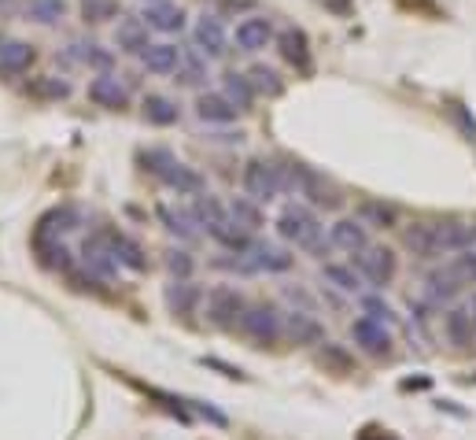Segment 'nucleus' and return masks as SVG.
<instances>
[{"label": "nucleus", "instance_id": "45", "mask_svg": "<svg viewBox=\"0 0 476 440\" xmlns=\"http://www.w3.org/2000/svg\"><path fill=\"white\" fill-rule=\"evenodd\" d=\"M0 4H8V0H0Z\"/></svg>", "mask_w": 476, "mask_h": 440}, {"label": "nucleus", "instance_id": "5", "mask_svg": "<svg viewBox=\"0 0 476 440\" xmlns=\"http://www.w3.org/2000/svg\"><path fill=\"white\" fill-rule=\"evenodd\" d=\"M192 41H196V48H199V53H204L207 60H222L225 53H230V30H225L222 15H214V12H204V15L196 19Z\"/></svg>", "mask_w": 476, "mask_h": 440}, {"label": "nucleus", "instance_id": "14", "mask_svg": "<svg viewBox=\"0 0 476 440\" xmlns=\"http://www.w3.org/2000/svg\"><path fill=\"white\" fill-rule=\"evenodd\" d=\"M152 45V30L141 22V15H126L115 27V48L118 53H126V56H141L144 48Z\"/></svg>", "mask_w": 476, "mask_h": 440}, {"label": "nucleus", "instance_id": "12", "mask_svg": "<svg viewBox=\"0 0 476 440\" xmlns=\"http://www.w3.org/2000/svg\"><path fill=\"white\" fill-rule=\"evenodd\" d=\"M63 63L67 67H93V70H111V63H115V53L111 48H104V45H96V41H70L67 48H63Z\"/></svg>", "mask_w": 476, "mask_h": 440}, {"label": "nucleus", "instance_id": "2", "mask_svg": "<svg viewBox=\"0 0 476 440\" xmlns=\"http://www.w3.org/2000/svg\"><path fill=\"white\" fill-rule=\"evenodd\" d=\"M237 330L252 340L255 348H273L285 337V314L273 304H252V307L244 304L240 319H237Z\"/></svg>", "mask_w": 476, "mask_h": 440}, {"label": "nucleus", "instance_id": "7", "mask_svg": "<svg viewBox=\"0 0 476 440\" xmlns=\"http://www.w3.org/2000/svg\"><path fill=\"white\" fill-rule=\"evenodd\" d=\"M185 19H189V12L182 4H173V0H148L141 12V22L152 34H182Z\"/></svg>", "mask_w": 476, "mask_h": 440}, {"label": "nucleus", "instance_id": "19", "mask_svg": "<svg viewBox=\"0 0 476 440\" xmlns=\"http://www.w3.org/2000/svg\"><path fill=\"white\" fill-rule=\"evenodd\" d=\"M458 292H462V281H458V274L450 271V266H440V271H432L429 278H424V300H429L432 307L450 304Z\"/></svg>", "mask_w": 476, "mask_h": 440}, {"label": "nucleus", "instance_id": "21", "mask_svg": "<svg viewBox=\"0 0 476 440\" xmlns=\"http://www.w3.org/2000/svg\"><path fill=\"white\" fill-rule=\"evenodd\" d=\"M199 300H204V289L192 285L189 278H178V281L166 285V307H170L173 314H182V319H189Z\"/></svg>", "mask_w": 476, "mask_h": 440}, {"label": "nucleus", "instance_id": "18", "mask_svg": "<svg viewBox=\"0 0 476 440\" xmlns=\"http://www.w3.org/2000/svg\"><path fill=\"white\" fill-rule=\"evenodd\" d=\"M443 337H447L455 348H469L472 340H476L472 307H450V311L443 314Z\"/></svg>", "mask_w": 476, "mask_h": 440}, {"label": "nucleus", "instance_id": "31", "mask_svg": "<svg viewBox=\"0 0 476 440\" xmlns=\"http://www.w3.org/2000/svg\"><path fill=\"white\" fill-rule=\"evenodd\" d=\"M82 259H85V266H93L96 271V278H111L115 274V259H111V252L104 249V237H93V240H85L82 244Z\"/></svg>", "mask_w": 476, "mask_h": 440}, {"label": "nucleus", "instance_id": "42", "mask_svg": "<svg viewBox=\"0 0 476 440\" xmlns=\"http://www.w3.org/2000/svg\"><path fill=\"white\" fill-rule=\"evenodd\" d=\"M166 266H170V274H173V278H189L196 263H192L189 252H166Z\"/></svg>", "mask_w": 476, "mask_h": 440}, {"label": "nucleus", "instance_id": "32", "mask_svg": "<svg viewBox=\"0 0 476 440\" xmlns=\"http://www.w3.org/2000/svg\"><path fill=\"white\" fill-rule=\"evenodd\" d=\"M178 82L182 86H199L207 82V56L204 53H192V48H182V63H178Z\"/></svg>", "mask_w": 476, "mask_h": 440}, {"label": "nucleus", "instance_id": "16", "mask_svg": "<svg viewBox=\"0 0 476 440\" xmlns=\"http://www.w3.org/2000/svg\"><path fill=\"white\" fill-rule=\"evenodd\" d=\"M244 256H252V259H244L247 263V274H255V271L281 274V271H288V266H292L288 249H278V244H252Z\"/></svg>", "mask_w": 476, "mask_h": 440}, {"label": "nucleus", "instance_id": "9", "mask_svg": "<svg viewBox=\"0 0 476 440\" xmlns=\"http://www.w3.org/2000/svg\"><path fill=\"white\" fill-rule=\"evenodd\" d=\"M351 340L366 352V355H391V333L384 330V322L369 319V314H362V319L351 322Z\"/></svg>", "mask_w": 476, "mask_h": 440}, {"label": "nucleus", "instance_id": "13", "mask_svg": "<svg viewBox=\"0 0 476 440\" xmlns=\"http://www.w3.org/2000/svg\"><path fill=\"white\" fill-rule=\"evenodd\" d=\"M237 111L240 108L225 93H199L196 96V118L211 122V126H230V122L237 118Z\"/></svg>", "mask_w": 476, "mask_h": 440}, {"label": "nucleus", "instance_id": "37", "mask_svg": "<svg viewBox=\"0 0 476 440\" xmlns=\"http://www.w3.org/2000/svg\"><path fill=\"white\" fill-rule=\"evenodd\" d=\"M247 78H252V86H255V93H266V96H281L285 93V82H281V75L273 67H266V63H255L252 70H247Z\"/></svg>", "mask_w": 476, "mask_h": 440}, {"label": "nucleus", "instance_id": "40", "mask_svg": "<svg viewBox=\"0 0 476 440\" xmlns=\"http://www.w3.org/2000/svg\"><path fill=\"white\" fill-rule=\"evenodd\" d=\"M141 163H144V170L152 178H159L163 182V175L170 170V163H173V156L166 152V149H148V152H141Z\"/></svg>", "mask_w": 476, "mask_h": 440}, {"label": "nucleus", "instance_id": "28", "mask_svg": "<svg viewBox=\"0 0 476 440\" xmlns=\"http://www.w3.org/2000/svg\"><path fill=\"white\" fill-rule=\"evenodd\" d=\"M321 278L340 292H362V274L351 263H321Z\"/></svg>", "mask_w": 476, "mask_h": 440}, {"label": "nucleus", "instance_id": "1", "mask_svg": "<svg viewBox=\"0 0 476 440\" xmlns=\"http://www.w3.org/2000/svg\"><path fill=\"white\" fill-rule=\"evenodd\" d=\"M278 233L288 240V244H295V249H318L321 244V233H325V226H321V218H318V211L311 208V204H299V200H292V204H285V211L278 215Z\"/></svg>", "mask_w": 476, "mask_h": 440}, {"label": "nucleus", "instance_id": "44", "mask_svg": "<svg viewBox=\"0 0 476 440\" xmlns=\"http://www.w3.org/2000/svg\"><path fill=\"white\" fill-rule=\"evenodd\" d=\"M472 319H476V300H472Z\"/></svg>", "mask_w": 476, "mask_h": 440}, {"label": "nucleus", "instance_id": "29", "mask_svg": "<svg viewBox=\"0 0 476 440\" xmlns=\"http://www.w3.org/2000/svg\"><path fill=\"white\" fill-rule=\"evenodd\" d=\"M359 223L369 230V226H377V230H391L399 223V211L391 204H381V200H362L359 204Z\"/></svg>", "mask_w": 476, "mask_h": 440}, {"label": "nucleus", "instance_id": "23", "mask_svg": "<svg viewBox=\"0 0 476 440\" xmlns=\"http://www.w3.org/2000/svg\"><path fill=\"white\" fill-rule=\"evenodd\" d=\"M141 115H144L148 126H173V122L182 118V108L163 93H148L144 104H141Z\"/></svg>", "mask_w": 476, "mask_h": 440}, {"label": "nucleus", "instance_id": "33", "mask_svg": "<svg viewBox=\"0 0 476 440\" xmlns=\"http://www.w3.org/2000/svg\"><path fill=\"white\" fill-rule=\"evenodd\" d=\"M34 249H37V259L48 271H70V252L63 249L60 240H48V237H34Z\"/></svg>", "mask_w": 476, "mask_h": 440}, {"label": "nucleus", "instance_id": "24", "mask_svg": "<svg viewBox=\"0 0 476 440\" xmlns=\"http://www.w3.org/2000/svg\"><path fill=\"white\" fill-rule=\"evenodd\" d=\"M163 185H170L173 192H178V197H196V192H204V175H199V170H192L189 163L173 159L170 170L163 175Z\"/></svg>", "mask_w": 476, "mask_h": 440}, {"label": "nucleus", "instance_id": "35", "mask_svg": "<svg viewBox=\"0 0 476 440\" xmlns=\"http://www.w3.org/2000/svg\"><path fill=\"white\" fill-rule=\"evenodd\" d=\"M156 215H159V223H163L173 237H182V240H192V237H196V223H192L189 211H173L170 204H159Z\"/></svg>", "mask_w": 476, "mask_h": 440}, {"label": "nucleus", "instance_id": "41", "mask_svg": "<svg viewBox=\"0 0 476 440\" xmlns=\"http://www.w3.org/2000/svg\"><path fill=\"white\" fill-rule=\"evenodd\" d=\"M362 311L369 314V319H377V322H391L395 319V311L388 307V300L373 297V292H369V297H362Z\"/></svg>", "mask_w": 476, "mask_h": 440}, {"label": "nucleus", "instance_id": "25", "mask_svg": "<svg viewBox=\"0 0 476 440\" xmlns=\"http://www.w3.org/2000/svg\"><path fill=\"white\" fill-rule=\"evenodd\" d=\"M278 45H281V56H285L292 67H299V70L311 67V41H307V34L299 30V27H285V30L278 34Z\"/></svg>", "mask_w": 476, "mask_h": 440}, {"label": "nucleus", "instance_id": "17", "mask_svg": "<svg viewBox=\"0 0 476 440\" xmlns=\"http://www.w3.org/2000/svg\"><path fill=\"white\" fill-rule=\"evenodd\" d=\"M37 60V45L30 41H0V75H27Z\"/></svg>", "mask_w": 476, "mask_h": 440}, {"label": "nucleus", "instance_id": "39", "mask_svg": "<svg viewBox=\"0 0 476 440\" xmlns=\"http://www.w3.org/2000/svg\"><path fill=\"white\" fill-rule=\"evenodd\" d=\"M447 266L458 274L462 285H476V244H469V249L455 252V259H450Z\"/></svg>", "mask_w": 476, "mask_h": 440}, {"label": "nucleus", "instance_id": "43", "mask_svg": "<svg viewBox=\"0 0 476 440\" xmlns=\"http://www.w3.org/2000/svg\"><path fill=\"white\" fill-rule=\"evenodd\" d=\"M321 363H333L336 371H351V355H347L340 345H325V348H321Z\"/></svg>", "mask_w": 476, "mask_h": 440}, {"label": "nucleus", "instance_id": "15", "mask_svg": "<svg viewBox=\"0 0 476 440\" xmlns=\"http://www.w3.org/2000/svg\"><path fill=\"white\" fill-rule=\"evenodd\" d=\"M141 63L148 75H173L182 63V45H173V41H152L141 53Z\"/></svg>", "mask_w": 476, "mask_h": 440}, {"label": "nucleus", "instance_id": "4", "mask_svg": "<svg viewBox=\"0 0 476 440\" xmlns=\"http://www.w3.org/2000/svg\"><path fill=\"white\" fill-rule=\"evenodd\" d=\"M351 266H355V271H359L369 285L384 289V285H391V278H395V271H399V259H395L391 249H373V244H366L362 252L351 256Z\"/></svg>", "mask_w": 476, "mask_h": 440}, {"label": "nucleus", "instance_id": "22", "mask_svg": "<svg viewBox=\"0 0 476 440\" xmlns=\"http://www.w3.org/2000/svg\"><path fill=\"white\" fill-rule=\"evenodd\" d=\"M285 337L292 340V345H318V340L325 337V330H321V322L314 319V314L292 311V314H285Z\"/></svg>", "mask_w": 476, "mask_h": 440}, {"label": "nucleus", "instance_id": "27", "mask_svg": "<svg viewBox=\"0 0 476 440\" xmlns=\"http://www.w3.org/2000/svg\"><path fill=\"white\" fill-rule=\"evenodd\" d=\"M67 12H70L67 0H27V19H34L37 27H60Z\"/></svg>", "mask_w": 476, "mask_h": 440}, {"label": "nucleus", "instance_id": "26", "mask_svg": "<svg viewBox=\"0 0 476 440\" xmlns=\"http://www.w3.org/2000/svg\"><path fill=\"white\" fill-rule=\"evenodd\" d=\"M222 93L230 96V101L240 108V111H252V104H255V86H252V78L247 75H240V70H225V78H222Z\"/></svg>", "mask_w": 476, "mask_h": 440}, {"label": "nucleus", "instance_id": "30", "mask_svg": "<svg viewBox=\"0 0 476 440\" xmlns=\"http://www.w3.org/2000/svg\"><path fill=\"white\" fill-rule=\"evenodd\" d=\"M27 93L34 101H67L70 96V82L60 75H37L34 82H27Z\"/></svg>", "mask_w": 476, "mask_h": 440}, {"label": "nucleus", "instance_id": "38", "mask_svg": "<svg viewBox=\"0 0 476 440\" xmlns=\"http://www.w3.org/2000/svg\"><path fill=\"white\" fill-rule=\"evenodd\" d=\"M78 12H82V19H85V22L100 27V22L118 19V12H122V8H118V0H82Z\"/></svg>", "mask_w": 476, "mask_h": 440}, {"label": "nucleus", "instance_id": "6", "mask_svg": "<svg viewBox=\"0 0 476 440\" xmlns=\"http://www.w3.org/2000/svg\"><path fill=\"white\" fill-rule=\"evenodd\" d=\"M204 304H207L211 326H218V330H233L237 319H240V311H244V297L230 285H214L204 297Z\"/></svg>", "mask_w": 476, "mask_h": 440}, {"label": "nucleus", "instance_id": "34", "mask_svg": "<svg viewBox=\"0 0 476 440\" xmlns=\"http://www.w3.org/2000/svg\"><path fill=\"white\" fill-rule=\"evenodd\" d=\"M403 249L417 259H432V223H414L403 230Z\"/></svg>", "mask_w": 476, "mask_h": 440}, {"label": "nucleus", "instance_id": "20", "mask_svg": "<svg viewBox=\"0 0 476 440\" xmlns=\"http://www.w3.org/2000/svg\"><path fill=\"white\" fill-rule=\"evenodd\" d=\"M329 244L333 249H343V252H362L366 244H369V233H366V226L359 223V218H340V223H333L329 226Z\"/></svg>", "mask_w": 476, "mask_h": 440}, {"label": "nucleus", "instance_id": "36", "mask_svg": "<svg viewBox=\"0 0 476 440\" xmlns=\"http://www.w3.org/2000/svg\"><path fill=\"white\" fill-rule=\"evenodd\" d=\"M230 215H233V223L244 226L247 233H255V230L262 226V208H259L252 197H237V200L230 204Z\"/></svg>", "mask_w": 476, "mask_h": 440}, {"label": "nucleus", "instance_id": "3", "mask_svg": "<svg viewBox=\"0 0 476 440\" xmlns=\"http://www.w3.org/2000/svg\"><path fill=\"white\" fill-rule=\"evenodd\" d=\"M240 182H244V197H252L255 204H270L281 197V170L270 159H247Z\"/></svg>", "mask_w": 476, "mask_h": 440}, {"label": "nucleus", "instance_id": "11", "mask_svg": "<svg viewBox=\"0 0 476 440\" xmlns=\"http://www.w3.org/2000/svg\"><path fill=\"white\" fill-rule=\"evenodd\" d=\"M233 41H237L240 53L255 56V53H262V48L273 41V22H270L266 15H244V19L237 22Z\"/></svg>", "mask_w": 476, "mask_h": 440}, {"label": "nucleus", "instance_id": "8", "mask_svg": "<svg viewBox=\"0 0 476 440\" xmlns=\"http://www.w3.org/2000/svg\"><path fill=\"white\" fill-rule=\"evenodd\" d=\"M89 101L96 108H104V111H122L130 104V89L118 82V75H111V70H96V75L89 78Z\"/></svg>", "mask_w": 476, "mask_h": 440}, {"label": "nucleus", "instance_id": "10", "mask_svg": "<svg viewBox=\"0 0 476 440\" xmlns=\"http://www.w3.org/2000/svg\"><path fill=\"white\" fill-rule=\"evenodd\" d=\"M104 237V249L111 252V259L118 263V266H126V271H148V256H144V249L130 237V233H122V230H104L100 233Z\"/></svg>", "mask_w": 476, "mask_h": 440}]
</instances>
